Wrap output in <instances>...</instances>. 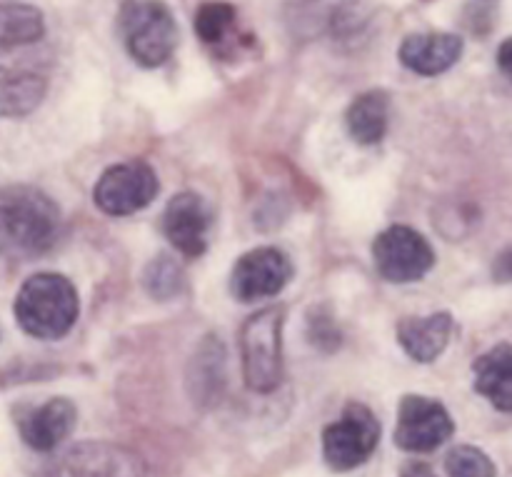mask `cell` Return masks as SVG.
Returning a JSON list of instances; mask_svg holds the SVG:
<instances>
[{
    "label": "cell",
    "instance_id": "17",
    "mask_svg": "<svg viewBox=\"0 0 512 477\" xmlns=\"http://www.w3.org/2000/svg\"><path fill=\"white\" fill-rule=\"evenodd\" d=\"M475 390L490 400L500 413L512 410V348L508 343L495 345L480 355L473 365Z\"/></svg>",
    "mask_w": 512,
    "mask_h": 477
},
{
    "label": "cell",
    "instance_id": "22",
    "mask_svg": "<svg viewBox=\"0 0 512 477\" xmlns=\"http://www.w3.org/2000/svg\"><path fill=\"white\" fill-rule=\"evenodd\" d=\"M308 328H310V343L320 345V348H325V350H335L340 345V333L330 318L323 320V318H318V313H313V310H310Z\"/></svg>",
    "mask_w": 512,
    "mask_h": 477
},
{
    "label": "cell",
    "instance_id": "18",
    "mask_svg": "<svg viewBox=\"0 0 512 477\" xmlns=\"http://www.w3.org/2000/svg\"><path fill=\"white\" fill-rule=\"evenodd\" d=\"M345 125L355 143L378 145L388 133V95L383 90H368L350 103Z\"/></svg>",
    "mask_w": 512,
    "mask_h": 477
},
{
    "label": "cell",
    "instance_id": "16",
    "mask_svg": "<svg viewBox=\"0 0 512 477\" xmlns=\"http://www.w3.org/2000/svg\"><path fill=\"white\" fill-rule=\"evenodd\" d=\"M188 388L200 405H215L220 400L225 388V350L215 335H208L190 358Z\"/></svg>",
    "mask_w": 512,
    "mask_h": 477
},
{
    "label": "cell",
    "instance_id": "14",
    "mask_svg": "<svg viewBox=\"0 0 512 477\" xmlns=\"http://www.w3.org/2000/svg\"><path fill=\"white\" fill-rule=\"evenodd\" d=\"M400 63L418 75H440L463 55V38L453 33H415L400 45Z\"/></svg>",
    "mask_w": 512,
    "mask_h": 477
},
{
    "label": "cell",
    "instance_id": "15",
    "mask_svg": "<svg viewBox=\"0 0 512 477\" xmlns=\"http://www.w3.org/2000/svg\"><path fill=\"white\" fill-rule=\"evenodd\" d=\"M453 335V318L448 313L403 318L398 325V343L415 363H433L445 353Z\"/></svg>",
    "mask_w": 512,
    "mask_h": 477
},
{
    "label": "cell",
    "instance_id": "1",
    "mask_svg": "<svg viewBox=\"0 0 512 477\" xmlns=\"http://www.w3.org/2000/svg\"><path fill=\"white\" fill-rule=\"evenodd\" d=\"M60 235V210L33 185L0 188V258L25 263L48 253Z\"/></svg>",
    "mask_w": 512,
    "mask_h": 477
},
{
    "label": "cell",
    "instance_id": "9",
    "mask_svg": "<svg viewBox=\"0 0 512 477\" xmlns=\"http://www.w3.org/2000/svg\"><path fill=\"white\" fill-rule=\"evenodd\" d=\"M143 460L113 443L88 440L60 453L50 477H143Z\"/></svg>",
    "mask_w": 512,
    "mask_h": 477
},
{
    "label": "cell",
    "instance_id": "8",
    "mask_svg": "<svg viewBox=\"0 0 512 477\" xmlns=\"http://www.w3.org/2000/svg\"><path fill=\"white\" fill-rule=\"evenodd\" d=\"M455 423L443 403L425 395H405L398 408L395 445L405 453H433L448 443Z\"/></svg>",
    "mask_w": 512,
    "mask_h": 477
},
{
    "label": "cell",
    "instance_id": "19",
    "mask_svg": "<svg viewBox=\"0 0 512 477\" xmlns=\"http://www.w3.org/2000/svg\"><path fill=\"white\" fill-rule=\"evenodd\" d=\"M143 285L155 300L178 298L185 288V273L170 255H158L143 273Z\"/></svg>",
    "mask_w": 512,
    "mask_h": 477
},
{
    "label": "cell",
    "instance_id": "20",
    "mask_svg": "<svg viewBox=\"0 0 512 477\" xmlns=\"http://www.w3.org/2000/svg\"><path fill=\"white\" fill-rule=\"evenodd\" d=\"M235 15L238 13L233 5L220 3V0L200 5L195 13V33L205 45H220L235 28Z\"/></svg>",
    "mask_w": 512,
    "mask_h": 477
},
{
    "label": "cell",
    "instance_id": "13",
    "mask_svg": "<svg viewBox=\"0 0 512 477\" xmlns=\"http://www.w3.org/2000/svg\"><path fill=\"white\" fill-rule=\"evenodd\" d=\"M75 418H78V410L68 398H50L38 408L20 415V438L38 453H50L73 433Z\"/></svg>",
    "mask_w": 512,
    "mask_h": 477
},
{
    "label": "cell",
    "instance_id": "12",
    "mask_svg": "<svg viewBox=\"0 0 512 477\" xmlns=\"http://www.w3.org/2000/svg\"><path fill=\"white\" fill-rule=\"evenodd\" d=\"M290 28L300 35H348L363 23L360 0H290Z\"/></svg>",
    "mask_w": 512,
    "mask_h": 477
},
{
    "label": "cell",
    "instance_id": "24",
    "mask_svg": "<svg viewBox=\"0 0 512 477\" xmlns=\"http://www.w3.org/2000/svg\"><path fill=\"white\" fill-rule=\"evenodd\" d=\"M508 53H510V40H505L503 48H500V68H503L505 73H510V58H508Z\"/></svg>",
    "mask_w": 512,
    "mask_h": 477
},
{
    "label": "cell",
    "instance_id": "23",
    "mask_svg": "<svg viewBox=\"0 0 512 477\" xmlns=\"http://www.w3.org/2000/svg\"><path fill=\"white\" fill-rule=\"evenodd\" d=\"M403 477H435V475L430 473L428 465H413V468L405 470Z\"/></svg>",
    "mask_w": 512,
    "mask_h": 477
},
{
    "label": "cell",
    "instance_id": "6",
    "mask_svg": "<svg viewBox=\"0 0 512 477\" xmlns=\"http://www.w3.org/2000/svg\"><path fill=\"white\" fill-rule=\"evenodd\" d=\"M160 183L155 170L143 160H128L105 170L95 183L93 200L105 215L123 218L148 208L158 195Z\"/></svg>",
    "mask_w": 512,
    "mask_h": 477
},
{
    "label": "cell",
    "instance_id": "11",
    "mask_svg": "<svg viewBox=\"0 0 512 477\" xmlns=\"http://www.w3.org/2000/svg\"><path fill=\"white\" fill-rule=\"evenodd\" d=\"M210 210L198 193H178L163 213V233L185 258H200L208 248Z\"/></svg>",
    "mask_w": 512,
    "mask_h": 477
},
{
    "label": "cell",
    "instance_id": "4",
    "mask_svg": "<svg viewBox=\"0 0 512 477\" xmlns=\"http://www.w3.org/2000/svg\"><path fill=\"white\" fill-rule=\"evenodd\" d=\"M283 318V308L273 305L250 315L240 330L243 378L253 393H273L283 380Z\"/></svg>",
    "mask_w": 512,
    "mask_h": 477
},
{
    "label": "cell",
    "instance_id": "2",
    "mask_svg": "<svg viewBox=\"0 0 512 477\" xmlns=\"http://www.w3.org/2000/svg\"><path fill=\"white\" fill-rule=\"evenodd\" d=\"M80 313L78 290L60 273H35L15 298V320L38 340H58L70 333Z\"/></svg>",
    "mask_w": 512,
    "mask_h": 477
},
{
    "label": "cell",
    "instance_id": "3",
    "mask_svg": "<svg viewBox=\"0 0 512 477\" xmlns=\"http://www.w3.org/2000/svg\"><path fill=\"white\" fill-rule=\"evenodd\" d=\"M118 25L125 50L143 68L163 65L178 45V25L163 0H125Z\"/></svg>",
    "mask_w": 512,
    "mask_h": 477
},
{
    "label": "cell",
    "instance_id": "21",
    "mask_svg": "<svg viewBox=\"0 0 512 477\" xmlns=\"http://www.w3.org/2000/svg\"><path fill=\"white\" fill-rule=\"evenodd\" d=\"M445 470H448L450 477H495L498 475L493 460H490L480 448H473V445H458V448L450 450L448 458H445Z\"/></svg>",
    "mask_w": 512,
    "mask_h": 477
},
{
    "label": "cell",
    "instance_id": "10",
    "mask_svg": "<svg viewBox=\"0 0 512 477\" xmlns=\"http://www.w3.org/2000/svg\"><path fill=\"white\" fill-rule=\"evenodd\" d=\"M293 275L288 255L278 248H255L235 263L230 273V295L238 303L273 298Z\"/></svg>",
    "mask_w": 512,
    "mask_h": 477
},
{
    "label": "cell",
    "instance_id": "7",
    "mask_svg": "<svg viewBox=\"0 0 512 477\" xmlns=\"http://www.w3.org/2000/svg\"><path fill=\"white\" fill-rule=\"evenodd\" d=\"M373 260L378 273L390 283H415L430 273L435 253L418 230L393 225L375 238Z\"/></svg>",
    "mask_w": 512,
    "mask_h": 477
},
{
    "label": "cell",
    "instance_id": "5",
    "mask_svg": "<svg viewBox=\"0 0 512 477\" xmlns=\"http://www.w3.org/2000/svg\"><path fill=\"white\" fill-rule=\"evenodd\" d=\"M380 420L363 403L345 405L340 420L323 430V458L335 473H348L368 463L380 443Z\"/></svg>",
    "mask_w": 512,
    "mask_h": 477
}]
</instances>
